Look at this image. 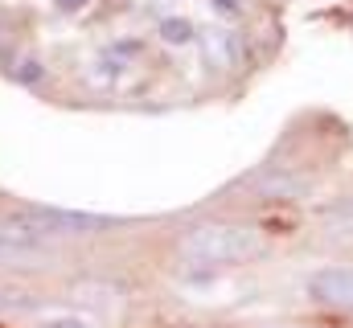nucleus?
I'll use <instances>...</instances> for the list:
<instances>
[{
    "label": "nucleus",
    "mask_w": 353,
    "mask_h": 328,
    "mask_svg": "<svg viewBox=\"0 0 353 328\" xmlns=\"http://www.w3.org/2000/svg\"><path fill=\"white\" fill-rule=\"evenodd\" d=\"M321 230L329 243H353V197L345 201H333L321 218Z\"/></svg>",
    "instance_id": "obj_3"
},
{
    "label": "nucleus",
    "mask_w": 353,
    "mask_h": 328,
    "mask_svg": "<svg viewBox=\"0 0 353 328\" xmlns=\"http://www.w3.org/2000/svg\"><path fill=\"white\" fill-rule=\"evenodd\" d=\"M304 328H308V325H304ZM312 328H325V325H312Z\"/></svg>",
    "instance_id": "obj_7"
},
{
    "label": "nucleus",
    "mask_w": 353,
    "mask_h": 328,
    "mask_svg": "<svg viewBox=\"0 0 353 328\" xmlns=\"http://www.w3.org/2000/svg\"><path fill=\"white\" fill-rule=\"evenodd\" d=\"M87 0H62V8H83Z\"/></svg>",
    "instance_id": "obj_6"
},
{
    "label": "nucleus",
    "mask_w": 353,
    "mask_h": 328,
    "mask_svg": "<svg viewBox=\"0 0 353 328\" xmlns=\"http://www.w3.org/2000/svg\"><path fill=\"white\" fill-rule=\"evenodd\" d=\"M161 37H165L169 45H189V41H193V21H185V17H169V21L161 25Z\"/></svg>",
    "instance_id": "obj_4"
},
{
    "label": "nucleus",
    "mask_w": 353,
    "mask_h": 328,
    "mask_svg": "<svg viewBox=\"0 0 353 328\" xmlns=\"http://www.w3.org/2000/svg\"><path fill=\"white\" fill-rule=\"evenodd\" d=\"M33 328H90V320H83V316H46Z\"/></svg>",
    "instance_id": "obj_5"
},
{
    "label": "nucleus",
    "mask_w": 353,
    "mask_h": 328,
    "mask_svg": "<svg viewBox=\"0 0 353 328\" xmlns=\"http://www.w3.org/2000/svg\"><path fill=\"white\" fill-rule=\"evenodd\" d=\"M173 250L181 263L189 267H243L251 258H259L267 250V238L255 222L243 218H210V222H193L173 238Z\"/></svg>",
    "instance_id": "obj_1"
},
{
    "label": "nucleus",
    "mask_w": 353,
    "mask_h": 328,
    "mask_svg": "<svg viewBox=\"0 0 353 328\" xmlns=\"http://www.w3.org/2000/svg\"><path fill=\"white\" fill-rule=\"evenodd\" d=\"M304 291H308V300H312V304L353 316V267H350V263L316 267V271L304 279Z\"/></svg>",
    "instance_id": "obj_2"
}]
</instances>
